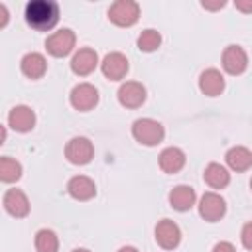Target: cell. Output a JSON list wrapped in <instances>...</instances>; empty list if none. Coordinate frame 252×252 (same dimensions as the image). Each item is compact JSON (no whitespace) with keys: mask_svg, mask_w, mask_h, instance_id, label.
<instances>
[{"mask_svg":"<svg viewBox=\"0 0 252 252\" xmlns=\"http://www.w3.org/2000/svg\"><path fill=\"white\" fill-rule=\"evenodd\" d=\"M20 69L28 79H41L45 75V71H47V61H45V57L41 53L32 51V53H26L22 57Z\"/></svg>","mask_w":252,"mask_h":252,"instance_id":"2e32d148","label":"cell"},{"mask_svg":"<svg viewBox=\"0 0 252 252\" xmlns=\"http://www.w3.org/2000/svg\"><path fill=\"white\" fill-rule=\"evenodd\" d=\"M20 177H22V165L16 159L4 156L0 159V179L6 183H12V181H18Z\"/></svg>","mask_w":252,"mask_h":252,"instance_id":"603a6c76","label":"cell"},{"mask_svg":"<svg viewBox=\"0 0 252 252\" xmlns=\"http://www.w3.org/2000/svg\"><path fill=\"white\" fill-rule=\"evenodd\" d=\"M234 6H236V10H240V12H252V0H236L234 2Z\"/></svg>","mask_w":252,"mask_h":252,"instance_id":"4316f807","label":"cell"},{"mask_svg":"<svg viewBox=\"0 0 252 252\" xmlns=\"http://www.w3.org/2000/svg\"><path fill=\"white\" fill-rule=\"evenodd\" d=\"M96 65H98V55H96V51L91 49V47L79 49V51L73 55V59H71V71H73L75 75H79V77H85V75L93 73V71L96 69Z\"/></svg>","mask_w":252,"mask_h":252,"instance_id":"4fadbf2b","label":"cell"},{"mask_svg":"<svg viewBox=\"0 0 252 252\" xmlns=\"http://www.w3.org/2000/svg\"><path fill=\"white\" fill-rule=\"evenodd\" d=\"M250 189H252V179H250Z\"/></svg>","mask_w":252,"mask_h":252,"instance_id":"4dcf8cb0","label":"cell"},{"mask_svg":"<svg viewBox=\"0 0 252 252\" xmlns=\"http://www.w3.org/2000/svg\"><path fill=\"white\" fill-rule=\"evenodd\" d=\"M183 165H185V154H183V150H179L175 146H169V148H165L159 154V167L165 173H177Z\"/></svg>","mask_w":252,"mask_h":252,"instance_id":"d6986e66","label":"cell"},{"mask_svg":"<svg viewBox=\"0 0 252 252\" xmlns=\"http://www.w3.org/2000/svg\"><path fill=\"white\" fill-rule=\"evenodd\" d=\"M213 252H236V248H234L230 242L222 240V242H217V244L213 246Z\"/></svg>","mask_w":252,"mask_h":252,"instance_id":"484cf974","label":"cell"},{"mask_svg":"<svg viewBox=\"0 0 252 252\" xmlns=\"http://www.w3.org/2000/svg\"><path fill=\"white\" fill-rule=\"evenodd\" d=\"M132 136L136 138V142H140L144 146H156L163 140L165 130L154 118H138L132 124Z\"/></svg>","mask_w":252,"mask_h":252,"instance_id":"7a4b0ae2","label":"cell"},{"mask_svg":"<svg viewBox=\"0 0 252 252\" xmlns=\"http://www.w3.org/2000/svg\"><path fill=\"white\" fill-rule=\"evenodd\" d=\"M26 22L37 32H49L59 22V6L53 0H32L24 10Z\"/></svg>","mask_w":252,"mask_h":252,"instance_id":"6da1fadb","label":"cell"},{"mask_svg":"<svg viewBox=\"0 0 252 252\" xmlns=\"http://www.w3.org/2000/svg\"><path fill=\"white\" fill-rule=\"evenodd\" d=\"M156 242L165 248V250H173L177 248V244L181 242V230L179 226L169 220V219H163L156 224Z\"/></svg>","mask_w":252,"mask_h":252,"instance_id":"30bf717a","label":"cell"},{"mask_svg":"<svg viewBox=\"0 0 252 252\" xmlns=\"http://www.w3.org/2000/svg\"><path fill=\"white\" fill-rule=\"evenodd\" d=\"M240 242H242L244 248L252 250V220L242 226V230H240Z\"/></svg>","mask_w":252,"mask_h":252,"instance_id":"d4e9b609","label":"cell"},{"mask_svg":"<svg viewBox=\"0 0 252 252\" xmlns=\"http://www.w3.org/2000/svg\"><path fill=\"white\" fill-rule=\"evenodd\" d=\"M100 69H102V75L110 81H120L126 77L128 73V59L126 55H122L120 51H112L108 55H104L102 63H100Z\"/></svg>","mask_w":252,"mask_h":252,"instance_id":"9c48e42d","label":"cell"},{"mask_svg":"<svg viewBox=\"0 0 252 252\" xmlns=\"http://www.w3.org/2000/svg\"><path fill=\"white\" fill-rule=\"evenodd\" d=\"M161 45V35H159V32L158 30H152V28H148V30H144L142 33H140V37H138V47L142 49V51H156L158 47Z\"/></svg>","mask_w":252,"mask_h":252,"instance_id":"cb8c5ba5","label":"cell"},{"mask_svg":"<svg viewBox=\"0 0 252 252\" xmlns=\"http://www.w3.org/2000/svg\"><path fill=\"white\" fill-rule=\"evenodd\" d=\"M71 252H91V250H87V248H75V250H71Z\"/></svg>","mask_w":252,"mask_h":252,"instance_id":"f546056e","label":"cell"},{"mask_svg":"<svg viewBox=\"0 0 252 252\" xmlns=\"http://www.w3.org/2000/svg\"><path fill=\"white\" fill-rule=\"evenodd\" d=\"M224 159H226L228 167L234 169V171H246V169L252 167V152H250L248 148H244V146H234V148H230V150L226 152Z\"/></svg>","mask_w":252,"mask_h":252,"instance_id":"ffe728a7","label":"cell"},{"mask_svg":"<svg viewBox=\"0 0 252 252\" xmlns=\"http://www.w3.org/2000/svg\"><path fill=\"white\" fill-rule=\"evenodd\" d=\"M67 193L77 201H89L96 195V187H94V181L91 177L75 175L67 183Z\"/></svg>","mask_w":252,"mask_h":252,"instance_id":"9a60e30c","label":"cell"},{"mask_svg":"<svg viewBox=\"0 0 252 252\" xmlns=\"http://www.w3.org/2000/svg\"><path fill=\"white\" fill-rule=\"evenodd\" d=\"M45 47H47V51L53 57H65V55H69L73 51V47H75V33H73V30L63 28V30L53 32L47 37Z\"/></svg>","mask_w":252,"mask_h":252,"instance_id":"8992f818","label":"cell"},{"mask_svg":"<svg viewBox=\"0 0 252 252\" xmlns=\"http://www.w3.org/2000/svg\"><path fill=\"white\" fill-rule=\"evenodd\" d=\"M93 156H94V148H93V142L89 138L77 136V138H71L65 146V158L75 165L89 163L93 159Z\"/></svg>","mask_w":252,"mask_h":252,"instance_id":"5b68a950","label":"cell"},{"mask_svg":"<svg viewBox=\"0 0 252 252\" xmlns=\"http://www.w3.org/2000/svg\"><path fill=\"white\" fill-rule=\"evenodd\" d=\"M203 179L209 187L213 189H224L228 183H230V173L226 171L224 165L220 163H209L205 167V173H203Z\"/></svg>","mask_w":252,"mask_h":252,"instance_id":"44dd1931","label":"cell"},{"mask_svg":"<svg viewBox=\"0 0 252 252\" xmlns=\"http://www.w3.org/2000/svg\"><path fill=\"white\" fill-rule=\"evenodd\" d=\"M199 89L207 96H219L224 91V77L217 69H207L199 77Z\"/></svg>","mask_w":252,"mask_h":252,"instance_id":"e0dca14e","label":"cell"},{"mask_svg":"<svg viewBox=\"0 0 252 252\" xmlns=\"http://www.w3.org/2000/svg\"><path fill=\"white\" fill-rule=\"evenodd\" d=\"M8 124L16 132H30L35 126V112L26 104L14 106L8 114Z\"/></svg>","mask_w":252,"mask_h":252,"instance_id":"5bb4252c","label":"cell"},{"mask_svg":"<svg viewBox=\"0 0 252 252\" xmlns=\"http://www.w3.org/2000/svg\"><path fill=\"white\" fill-rule=\"evenodd\" d=\"M201 6H203V8H209V10H219V8L224 6V2H220V4H207V2H203Z\"/></svg>","mask_w":252,"mask_h":252,"instance_id":"83f0119b","label":"cell"},{"mask_svg":"<svg viewBox=\"0 0 252 252\" xmlns=\"http://www.w3.org/2000/svg\"><path fill=\"white\" fill-rule=\"evenodd\" d=\"M118 102L126 108H138L146 100V89L138 81H126L118 89Z\"/></svg>","mask_w":252,"mask_h":252,"instance_id":"ba28073f","label":"cell"},{"mask_svg":"<svg viewBox=\"0 0 252 252\" xmlns=\"http://www.w3.org/2000/svg\"><path fill=\"white\" fill-rule=\"evenodd\" d=\"M224 213H226V203H224V199L219 193L209 191V193H205L201 197V201H199V215L205 220L217 222V220H220L224 217Z\"/></svg>","mask_w":252,"mask_h":252,"instance_id":"52a82bcc","label":"cell"},{"mask_svg":"<svg viewBox=\"0 0 252 252\" xmlns=\"http://www.w3.org/2000/svg\"><path fill=\"white\" fill-rule=\"evenodd\" d=\"M222 67L228 75H240L248 67V55L240 45H228L222 51Z\"/></svg>","mask_w":252,"mask_h":252,"instance_id":"8fae6325","label":"cell"},{"mask_svg":"<svg viewBox=\"0 0 252 252\" xmlns=\"http://www.w3.org/2000/svg\"><path fill=\"white\" fill-rule=\"evenodd\" d=\"M195 199H197L195 189L189 185H175L169 191V205L175 211H189L195 205Z\"/></svg>","mask_w":252,"mask_h":252,"instance_id":"ac0fdd59","label":"cell"},{"mask_svg":"<svg viewBox=\"0 0 252 252\" xmlns=\"http://www.w3.org/2000/svg\"><path fill=\"white\" fill-rule=\"evenodd\" d=\"M2 205H4L6 213H10L16 219H22L30 213V201H28L26 193L20 189H8L2 197Z\"/></svg>","mask_w":252,"mask_h":252,"instance_id":"7c38bea8","label":"cell"},{"mask_svg":"<svg viewBox=\"0 0 252 252\" xmlns=\"http://www.w3.org/2000/svg\"><path fill=\"white\" fill-rule=\"evenodd\" d=\"M118 252H138V248H134V246H122Z\"/></svg>","mask_w":252,"mask_h":252,"instance_id":"f1b7e54d","label":"cell"},{"mask_svg":"<svg viewBox=\"0 0 252 252\" xmlns=\"http://www.w3.org/2000/svg\"><path fill=\"white\" fill-rule=\"evenodd\" d=\"M140 18V6L134 0H116L108 8V20L120 28H130Z\"/></svg>","mask_w":252,"mask_h":252,"instance_id":"3957f363","label":"cell"},{"mask_svg":"<svg viewBox=\"0 0 252 252\" xmlns=\"http://www.w3.org/2000/svg\"><path fill=\"white\" fill-rule=\"evenodd\" d=\"M69 100H71V106L75 110L87 112V110H93L96 106V102H98V91L91 83H79L77 87H73V91L69 94Z\"/></svg>","mask_w":252,"mask_h":252,"instance_id":"277c9868","label":"cell"},{"mask_svg":"<svg viewBox=\"0 0 252 252\" xmlns=\"http://www.w3.org/2000/svg\"><path fill=\"white\" fill-rule=\"evenodd\" d=\"M57 248H59V240L53 230L41 228L35 232V250L37 252H57Z\"/></svg>","mask_w":252,"mask_h":252,"instance_id":"7402d4cb","label":"cell"}]
</instances>
